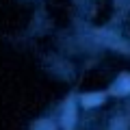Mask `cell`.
Segmentation results:
<instances>
[{
	"instance_id": "1",
	"label": "cell",
	"mask_w": 130,
	"mask_h": 130,
	"mask_svg": "<svg viewBox=\"0 0 130 130\" xmlns=\"http://www.w3.org/2000/svg\"><path fill=\"white\" fill-rule=\"evenodd\" d=\"M74 119H76V111H74V104H72V100H70L67 106H65V115H63V128L65 130H72Z\"/></svg>"
},
{
	"instance_id": "2",
	"label": "cell",
	"mask_w": 130,
	"mask_h": 130,
	"mask_svg": "<svg viewBox=\"0 0 130 130\" xmlns=\"http://www.w3.org/2000/svg\"><path fill=\"white\" fill-rule=\"evenodd\" d=\"M130 91V76L128 74H121L119 80H117V85L113 87V93H117V95H124V93Z\"/></svg>"
},
{
	"instance_id": "3",
	"label": "cell",
	"mask_w": 130,
	"mask_h": 130,
	"mask_svg": "<svg viewBox=\"0 0 130 130\" xmlns=\"http://www.w3.org/2000/svg\"><path fill=\"white\" fill-rule=\"evenodd\" d=\"M102 100H104L102 93H95V95H85V98H83V104H85V106H95V104H100Z\"/></svg>"
},
{
	"instance_id": "4",
	"label": "cell",
	"mask_w": 130,
	"mask_h": 130,
	"mask_svg": "<svg viewBox=\"0 0 130 130\" xmlns=\"http://www.w3.org/2000/svg\"><path fill=\"white\" fill-rule=\"evenodd\" d=\"M32 130H56V128H54L52 121H46V119H43V121H37V124L32 126Z\"/></svg>"
}]
</instances>
